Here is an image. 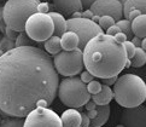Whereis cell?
Instances as JSON below:
<instances>
[{
    "instance_id": "cell-42",
    "label": "cell",
    "mask_w": 146,
    "mask_h": 127,
    "mask_svg": "<svg viewBox=\"0 0 146 127\" xmlns=\"http://www.w3.org/2000/svg\"><path fill=\"white\" fill-rule=\"evenodd\" d=\"M130 42L135 46V47H140V44H141V39L138 38V36H134V38L130 40Z\"/></svg>"
},
{
    "instance_id": "cell-15",
    "label": "cell",
    "mask_w": 146,
    "mask_h": 127,
    "mask_svg": "<svg viewBox=\"0 0 146 127\" xmlns=\"http://www.w3.org/2000/svg\"><path fill=\"white\" fill-rule=\"evenodd\" d=\"M97 115L94 119L91 120L92 127H102L108 122L109 118H110V105H97Z\"/></svg>"
},
{
    "instance_id": "cell-30",
    "label": "cell",
    "mask_w": 146,
    "mask_h": 127,
    "mask_svg": "<svg viewBox=\"0 0 146 127\" xmlns=\"http://www.w3.org/2000/svg\"><path fill=\"white\" fill-rule=\"evenodd\" d=\"M38 12L40 13H48L50 12V4L45 1H40L38 5Z\"/></svg>"
},
{
    "instance_id": "cell-33",
    "label": "cell",
    "mask_w": 146,
    "mask_h": 127,
    "mask_svg": "<svg viewBox=\"0 0 146 127\" xmlns=\"http://www.w3.org/2000/svg\"><path fill=\"white\" fill-rule=\"evenodd\" d=\"M113 38H115V40H116L117 42H119V44H123L124 41L128 40L127 35L124 34V33H122V31H119V33H117L116 35H113Z\"/></svg>"
},
{
    "instance_id": "cell-49",
    "label": "cell",
    "mask_w": 146,
    "mask_h": 127,
    "mask_svg": "<svg viewBox=\"0 0 146 127\" xmlns=\"http://www.w3.org/2000/svg\"><path fill=\"white\" fill-rule=\"evenodd\" d=\"M117 1H119L121 4H123V3H124V0H117Z\"/></svg>"
},
{
    "instance_id": "cell-16",
    "label": "cell",
    "mask_w": 146,
    "mask_h": 127,
    "mask_svg": "<svg viewBox=\"0 0 146 127\" xmlns=\"http://www.w3.org/2000/svg\"><path fill=\"white\" fill-rule=\"evenodd\" d=\"M47 15L51 17L52 22H53V27H54L53 35L62 36L66 31V19L64 18V16H62L60 13L56 11H50Z\"/></svg>"
},
{
    "instance_id": "cell-24",
    "label": "cell",
    "mask_w": 146,
    "mask_h": 127,
    "mask_svg": "<svg viewBox=\"0 0 146 127\" xmlns=\"http://www.w3.org/2000/svg\"><path fill=\"white\" fill-rule=\"evenodd\" d=\"M12 49H15V40L9 39L7 36H3V39L0 40V56Z\"/></svg>"
},
{
    "instance_id": "cell-6",
    "label": "cell",
    "mask_w": 146,
    "mask_h": 127,
    "mask_svg": "<svg viewBox=\"0 0 146 127\" xmlns=\"http://www.w3.org/2000/svg\"><path fill=\"white\" fill-rule=\"evenodd\" d=\"M53 66L56 72L65 78L75 76L83 70L82 50L75 49L72 51H60L54 55Z\"/></svg>"
},
{
    "instance_id": "cell-23",
    "label": "cell",
    "mask_w": 146,
    "mask_h": 127,
    "mask_svg": "<svg viewBox=\"0 0 146 127\" xmlns=\"http://www.w3.org/2000/svg\"><path fill=\"white\" fill-rule=\"evenodd\" d=\"M115 24L119 28V30H121L122 33H124L127 35V38H129V36L133 35V33H132V24H130V22L128 19H119Z\"/></svg>"
},
{
    "instance_id": "cell-20",
    "label": "cell",
    "mask_w": 146,
    "mask_h": 127,
    "mask_svg": "<svg viewBox=\"0 0 146 127\" xmlns=\"http://www.w3.org/2000/svg\"><path fill=\"white\" fill-rule=\"evenodd\" d=\"M44 47H45V52H47L48 55H57L58 52L62 51V46H60V36H56L52 35L50 38L44 41Z\"/></svg>"
},
{
    "instance_id": "cell-8",
    "label": "cell",
    "mask_w": 146,
    "mask_h": 127,
    "mask_svg": "<svg viewBox=\"0 0 146 127\" xmlns=\"http://www.w3.org/2000/svg\"><path fill=\"white\" fill-rule=\"evenodd\" d=\"M66 31H74L79 38V49L83 50V47L96 35L104 33L98 23L87 18H69L66 19Z\"/></svg>"
},
{
    "instance_id": "cell-3",
    "label": "cell",
    "mask_w": 146,
    "mask_h": 127,
    "mask_svg": "<svg viewBox=\"0 0 146 127\" xmlns=\"http://www.w3.org/2000/svg\"><path fill=\"white\" fill-rule=\"evenodd\" d=\"M113 98L123 108H134L143 104L146 99V85L135 74H123L117 76L112 87Z\"/></svg>"
},
{
    "instance_id": "cell-26",
    "label": "cell",
    "mask_w": 146,
    "mask_h": 127,
    "mask_svg": "<svg viewBox=\"0 0 146 127\" xmlns=\"http://www.w3.org/2000/svg\"><path fill=\"white\" fill-rule=\"evenodd\" d=\"M86 87H87L88 93H90L91 96H93V94H97L102 90V82H99L97 80H92L88 84H86Z\"/></svg>"
},
{
    "instance_id": "cell-34",
    "label": "cell",
    "mask_w": 146,
    "mask_h": 127,
    "mask_svg": "<svg viewBox=\"0 0 146 127\" xmlns=\"http://www.w3.org/2000/svg\"><path fill=\"white\" fill-rule=\"evenodd\" d=\"M119 28L117 27L116 24H113V25H111V27H109L108 29H106V34L108 35H111V36H113V35H116L117 33H119Z\"/></svg>"
},
{
    "instance_id": "cell-18",
    "label": "cell",
    "mask_w": 146,
    "mask_h": 127,
    "mask_svg": "<svg viewBox=\"0 0 146 127\" xmlns=\"http://www.w3.org/2000/svg\"><path fill=\"white\" fill-rule=\"evenodd\" d=\"M133 10H138L143 15L146 13V0H124L122 4L123 16L127 18V16Z\"/></svg>"
},
{
    "instance_id": "cell-29",
    "label": "cell",
    "mask_w": 146,
    "mask_h": 127,
    "mask_svg": "<svg viewBox=\"0 0 146 127\" xmlns=\"http://www.w3.org/2000/svg\"><path fill=\"white\" fill-rule=\"evenodd\" d=\"M80 80H81L83 84H88L90 81L94 80V76H93L90 72H87V70H82V72H81V74H80Z\"/></svg>"
},
{
    "instance_id": "cell-5",
    "label": "cell",
    "mask_w": 146,
    "mask_h": 127,
    "mask_svg": "<svg viewBox=\"0 0 146 127\" xmlns=\"http://www.w3.org/2000/svg\"><path fill=\"white\" fill-rule=\"evenodd\" d=\"M57 94L64 105L74 109L83 107L91 99V94L87 91L86 84H83L77 76L64 78L58 84Z\"/></svg>"
},
{
    "instance_id": "cell-21",
    "label": "cell",
    "mask_w": 146,
    "mask_h": 127,
    "mask_svg": "<svg viewBox=\"0 0 146 127\" xmlns=\"http://www.w3.org/2000/svg\"><path fill=\"white\" fill-rule=\"evenodd\" d=\"M129 61H130V66L134 67V68L143 67L146 63V52L143 49H140V47H137L134 56L130 58Z\"/></svg>"
},
{
    "instance_id": "cell-39",
    "label": "cell",
    "mask_w": 146,
    "mask_h": 127,
    "mask_svg": "<svg viewBox=\"0 0 146 127\" xmlns=\"http://www.w3.org/2000/svg\"><path fill=\"white\" fill-rule=\"evenodd\" d=\"M83 107H85V108L87 109V112H88V110H93V109H96V108H97V104H96L94 102H93L92 99H90V100H88V102H87L85 105H83Z\"/></svg>"
},
{
    "instance_id": "cell-38",
    "label": "cell",
    "mask_w": 146,
    "mask_h": 127,
    "mask_svg": "<svg viewBox=\"0 0 146 127\" xmlns=\"http://www.w3.org/2000/svg\"><path fill=\"white\" fill-rule=\"evenodd\" d=\"M48 103H47V100H45V99H39L38 102H36L35 104V108H47L48 107Z\"/></svg>"
},
{
    "instance_id": "cell-9",
    "label": "cell",
    "mask_w": 146,
    "mask_h": 127,
    "mask_svg": "<svg viewBox=\"0 0 146 127\" xmlns=\"http://www.w3.org/2000/svg\"><path fill=\"white\" fill-rule=\"evenodd\" d=\"M23 127H63L60 116L48 108H35L24 119Z\"/></svg>"
},
{
    "instance_id": "cell-43",
    "label": "cell",
    "mask_w": 146,
    "mask_h": 127,
    "mask_svg": "<svg viewBox=\"0 0 146 127\" xmlns=\"http://www.w3.org/2000/svg\"><path fill=\"white\" fill-rule=\"evenodd\" d=\"M87 114V116L90 118L91 120L92 119H94L96 118V115H97V110L96 109H93V110H88V113H86Z\"/></svg>"
},
{
    "instance_id": "cell-28",
    "label": "cell",
    "mask_w": 146,
    "mask_h": 127,
    "mask_svg": "<svg viewBox=\"0 0 146 127\" xmlns=\"http://www.w3.org/2000/svg\"><path fill=\"white\" fill-rule=\"evenodd\" d=\"M122 46H123V49H124V51H126V55H127V58L128 59H130L133 56H134V53H135V50H137V47H135L132 42H130V40H127V41H124L123 44H122Z\"/></svg>"
},
{
    "instance_id": "cell-19",
    "label": "cell",
    "mask_w": 146,
    "mask_h": 127,
    "mask_svg": "<svg viewBox=\"0 0 146 127\" xmlns=\"http://www.w3.org/2000/svg\"><path fill=\"white\" fill-rule=\"evenodd\" d=\"M130 24H132V33L134 36H138L140 39L146 38V15L138 16L130 22Z\"/></svg>"
},
{
    "instance_id": "cell-22",
    "label": "cell",
    "mask_w": 146,
    "mask_h": 127,
    "mask_svg": "<svg viewBox=\"0 0 146 127\" xmlns=\"http://www.w3.org/2000/svg\"><path fill=\"white\" fill-rule=\"evenodd\" d=\"M21 46H34V41L27 35L25 31H19L17 38L15 39V47Z\"/></svg>"
},
{
    "instance_id": "cell-2",
    "label": "cell",
    "mask_w": 146,
    "mask_h": 127,
    "mask_svg": "<svg viewBox=\"0 0 146 127\" xmlns=\"http://www.w3.org/2000/svg\"><path fill=\"white\" fill-rule=\"evenodd\" d=\"M83 67L94 78L118 76L127 66V55L122 44L105 33L98 34L82 50Z\"/></svg>"
},
{
    "instance_id": "cell-45",
    "label": "cell",
    "mask_w": 146,
    "mask_h": 127,
    "mask_svg": "<svg viewBox=\"0 0 146 127\" xmlns=\"http://www.w3.org/2000/svg\"><path fill=\"white\" fill-rule=\"evenodd\" d=\"M140 49H143L144 51H146V38L141 39V44H140Z\"/></svg>"
},
{
    "instance_id": "cell-51",
    "label": "cell",
    "mask_w": 146,
    "mask_h": 127,
    "mask_svg": "<svg viewBox=\"0 0 146 127\" xmlns=\"http://www.w3.org/2000/svg\"><path fill=\"white\" fill-rule=\"evenodd\" d=\"M0 6H1V4H0Z\"/></svg>"
},
{
    "instance_id": "cell-47",
    "label": "cell",
    "mask_w": 146,
    "mask_h": 127,
    "mask_svg": "<svg viewBox=\"0 0 146 127\" xmlns=\"http://www.w3.org/2000/svg\"><path fill=\"white\" fill-rule=\"evenodd\" d=\"M39 1H45V3H48V1H52V0H39Z\"/></svg>"
},
{
    "instance_id": "cell-50",
    "label": "cell",
    "mask_w": 146,
    "mask_h": 127,
    "mask_svg": "<svg viewBox=\"0 0 146 127\" xmlns=\"http://www.w3.org/2000/svg\"><path fill=\"white\" fill-rule=\"evenodd\" d=\"M88 127H92V126H91V125H90V126H88Z\"/></svg>"
},
{
    "instance_id": "cell-41",
    "label": "cell",
    "mask_w": 146,
    "mask_h": 127,
    "mask_svg": "<svg viewBox=\"0 0 146 127\" xmlns=\"http://www.w3.org/2000/svg\"><path fill=\"white\" fill-rule=\"evenodd\" d=\"M93 16H94V15H93V12L91 11L90 9H88V10H86V11H83V12H82V17H83V18L91 19V18L93 17Z\"/></svg>"
},
{
    "instance_id": "cell-13",
    "label": "cell",
    "mask_w": 146,
    "mask_h": 127,
    "mask_svg": "<svg viewBox=\"0 0 146 127\" xmlns=\"http://www.w3.org/2000/svg\"><path fill=\"white\" fill-rule=\"evenodd\" d=\"M63 127H80L81 126V113L77 109L69 108L63 112L60 116Z\"/></svg>"
},
{
    "instance_id": "cell-11",
    "label": "cell",
    "mask_w": 146,
    "mask_h": 127,
    "mask_svg": "<svg viewBox=\"0 0 146 127\" xmlns=\"http://www.w3.org/2000/svg\"><path fill=\"white\" fill-rule=\"evenodd\" d=\"M119 122L124 127H146V108L140 104L134 108H124L121 112Z\"/></svg>"
},
{
    "instance_id": "cell-35",
    "label": "cell",
    "mask_w": 146,
    "mask_h": 127,
    "mask_svg": "<svg viewBox=\"0 0 146 127\" xmlns=\"http://www.w3.org/2000/svg\"><path fill=\"white\" fill-rule=\"evenodd\" d=\"M140 15H143L140 11H138V10H133V11H130V12L128 13V16H127V18H126V19H128L129 22H132L134 18H137L138 16H140Z\"/></svg>"
},
{
    "instance_id": "cell-7",
    "label": "cell",
    "mask_w": 146,
    "mask_h": 127,
    "mask_svg": "<svg viewBox=\"0 0 146 127\" xmlns=\"http://www.w3.org/2000/svg\"><path fill=\"white\" fill-rule=\"evenodd\" d=\"M53 22L47 13L35 12L27 19L24 31L35 42H44L53 35Z\"/></svg>"
},
{
    "instance_id": "cell-48",
    "label": "cell",
    "mask_w": 146,
    "mask_h": 127,
    "mask_svg": "<svg viewBox=\"0 0 146 127\" xmlns=\"http://www.w3.org/2000/svg\"><path fill=\"white\" fill-rule=\"evenodd\" d=\"M116 127H124V126H123V125H121V124H118Z\"/></svg>"
},
{
    "instance_id": "cell-10",
    "label": "cell",
    "mask_w": 146,
    "mask_h": 127,
    "mask_svg": "<svg viewBox=\"0 0 146 127\" xmlns=\"http://www.w3.org/2000/svg\"><path fill=\"white\" fill-rule=\"evenodd\" d=\"M90 10L94 16H110L115 19V22L122 19L123 11L122 4L117 0H96L91 6Z\"/></svg>"
},
{
    "instance_id": "cell-31",
    "label": "cell",
    "mask_w": 146,
    "mask_h": 127,
    "mask_svg": "<svg viewBox=\"0 0 146 127\" xmlns=\"http://www.w3.org/2000/svg\"><path fill=\"white\" fill-rule=\"evenodd\" d=\"M5 36H7L9 39H12V40H15L17 38V35H18V33L16 30H13V29H11V28H9V27H6L5 28Z\"/></svg>"
},
{
    "instance_id": "cell-44",
    "label": "cell",
    "mask_w": 146,
    "mask_h": 127,
    "mask_svg": "<svg viewBox=\"0 0 146 127\" xmlns=\"http://www.w3.org/2000/svg\"><path fill=\"white\" fill-rule=\"evenodd\" d=\"M82 17V11H76L71 15V18H81Z\"/></svg>"
},
{
    "instance_id": "cell-36",
    "label": "cell",
    "mask_w": 146,
    "mask_h": 127,
    "mask_svg": "<svg viewBox=\"0 0 146 127\" xmlns=\"http://www.w3.org/2000/svg\"><path fill=\"white\" fill-rule=\"evenodd\" d=\"M117 80V76H111V78H106V79H102V81L104 85H108V86H111L115 84V81Z\"/></svg>"
},
{
    "instance_id": "cell-12",
    "label": "cell",
    "mask_w": 146,
    "mask_h": 127,
    "mask_svg": "<svg viewBox=\"0 0 146 127\" xmlns=\"http://www.w3.org/2000/svg\"><path fill=\"white\" fill-rule=\"evenodd\" d=\"M52 5L56 9V12L62 16H70L82 10V4L80 0H52Z\"/></svg>"
},
{
    "instance_id": "cell-25",
    "label": "cell",
    "mask_w": 146,
    "mask_h": 127,
    "mask_svg": "<svg viewBox=\"0 0 146 127\" xmlns=\"http://www.w3.org/2000/svg\"><path fill=\"white\" fill-rule=\"evenodd\" d=\"M115 23V19L112 17H110V16H100L99 17V21H98V25L104 30H106L109 27H111V25H113Z\"/></svg>"
},
{
    "instance_id": "cell-14",
    "label": "cell",
    "mask_w": 146,
    "mask_h": 127,
    "mask_svg": "<svg viewBox=\"0 0 146 127\" xmlns=\"http://www.w3.org/2000/svg\"><path fill=\"white\" fill-rule=\"evenodd\" d=\"M113 98V93H112V88L108 85L102 84V90L99 91L97 94L91 96V99L97 105H108L110 104V102Z\"/></svg>"
},
{
    "instance_id": "cell-1",
    "label": "cell",
    "mask_w": 146,
    "mask_h": 127,
    "mask_svg": "<svg viewBox=\"0 0 146 127\" xmlns=\"http://www.w3.org/2000/svg\"><path fill=\"white\" fill-rule=\"evenodd\" d=\"M58 84L51 56L40 47H15L0 56V110L11 118H25L39 99L53 103Z\"/></svg>"
},
{
    "instance_id": "cell-32",
    "label": "cell",
    "mask_w": 146,
    "mask_h": 127,
    "mask_svg": "<svg viewBox=\"0 0 146 127\" xmlns=\"http://www.w3.org/2000/svg\"><path fill=\"white\" fill-rule=\"evenodd\" d=\"M91 125V119L87 116L86 113H81V126L80 127H88Z\"/></svg>"
},
{
    "instance_id": "cell-17",
    "label": "cell",
    "mask_w": 146,
    "mask_h": 127,
    "mask_svg": "<svg viewBox=\"0 0 146 127\" xmlns=\"http://www.w3.org/2000/svg\"><path fill=\"white\" fill-rule=\"evenodd\" d=\"M60 46L63 51H72L79 49V38L74 31H65L60 36Z\"/></svg>"
},
{
    "instance_id": "cell-37",
    "label": "cell",
    "mask_w": 146,
    "mask_h": 127,
    "mask_svg": "<svg viewBox=\"0 0 146 127\" xmlns=\"http://www.w3.org/2000/svg\"><path fill=\"white\" fill-rule=\"evenodd\" d=\"M5 28H6V24H5L3 17V6H0V31L5 33Z\"/></svg>"
},
{
    "instance_id": "cell-40",
    "label": "cell",
    "mask_w": 146,
    "mask_h": 127,
    "mask_svg": "<svg viewBox=\"0 0 146 127\" xmlns=\"http://www.w3.org/2000/svg\"><path fill=\"white\" fill-rule=\"evenodd\" d=\"M80 1H81V4H82V9L88 10V9H90V6L96 1V0H80Z\"/></svg>"
},
{
    "instance_id": "cell-4",
    "label": "cell",
    "mask_w": 146,
    "mask_h": 127,
    "mask_svg": "<svg viewBox=\"0 0 146 127\" xmlns=\"http://www.w3.org/2000/svg\"><path fill=\"white\" fill-rule=\"evenodd\" d=\"M39 0H7L3 6V17L6 27L24 31L25 22L33 13L38 12Z\"/></svg>"
},
{
    "instance_id": "cell-46",
    "label": "cell",
    "mask_w": 146,
    "mask_h": 127,
    "mask_svg": "<svg viewBox=\"0 0 146 127\" xmlns=\"http://www.w3.org/2000/svg\"><path fill=\"white\" fill-rule=\"evenodd\" d=\"M93 22H96V23H98V21H99V16H93V17L91 18Z\"/></svg>"
},
{
    "instance_id": "cell-27",
    "label": "cell",
    "mask_w": 146,
    "mask_h": 127,
    "mask_svg": "<svg viewBox=\"0 0 146 127\" xmlns=\"http://www.w3.org/2000/svg\"><path fill=\"white\" fill-rule=\"evenodd\" d=\"M23 124H24L23 118H11L5 121L1 125V127H23Z\"/></svg>"
}]
</instances>
